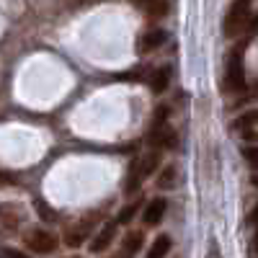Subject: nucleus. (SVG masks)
Listing matches in <instances>:
<instances>
[{
    "instance_id": "6e6552de",
    "label": "nucleus",
    "mask_w": 258,
    "mask_h": 258,
    "mask_svg": "<svg viewBox=\"0 0 258 258\" xmlns=\"http://www.w3.org/2000/svg\"><path fill=\"white\" fill-rule=\"evenodd\" d=\"M114 238H116V225H114V222L103 225V227H101V232L96 235L93 243H91V250H93V253H103L106 248H109V245L114 243Z\"/></svg>"
},
{
    "instance_id": "f3484780",
    "label": "nucleus",
    "mask_w": 258,
    "mask_h": 258,
    "mask_svg": "<svg viewBox=\"0 0 258 258\" xmlns=\"http://www.w3.org/2000/svg\"><path fill=\"white\" fill-rule=\"evenodd\" d=\"M163 126H168V106H158L155 109L153 119H150V135L158 132V129H163Z\"/></svg>"
},
{
    "instance_id": "f257e3e1",
    "label": "nucleus",
    "mask_w": 258,
    "mask_h": 258,
    "mask_svg": "<svg viewBox=\"0 0 258 258\" xmlns=\"http://www.w3.org/2000/svg\"><path fill=\"white\" fill-rule=\"evenodd\" d=\"M243 59H245V44H235L227 54L225 62V93H243L248 85H245V68H243Z\"/></svg>"
},
{
    "instance_id": "a211bd4d",
    "label": "nucleus",
    "mask_w": 258,
    "mask_h": 258,
    "mask_svg": "<svg viewBox=\"0 0 258 258\" xmlns=\"http://www.w3.org/2000/svg\"><path fill=\"white\" fill-rule=\"evenodd\" d=\"M137 212H140V204H137V202H135V204H126V207L119 212V217H116V220H119L121 225H129V222L135 220V214H137Z\"/></svg>"
},
{
    "instance_id": "20e7f679",
    "label": "nucleus",
    "mask_w": 258,
    "mask_h": 258,
    "mask_svg": "<svg viewBox=\"0 0 258 258\" xmlns=\"http://www.w3.org/2000/svg\"><path fill=\"white\" fill-rule=\"evenodd\" d=\"M165 41H168V31L160 29V26H153V29H147V31L140 34L137 49H140V54H147V52H153V49L163 47Z\"/></svg>"
},
{
    "instance_id": "4be33fe9",
    "label": "nucleus",
    "mask_w": 258,
    "mask_h": 258,
    "mask_svg": "<svg viewBox=\"0 0 258 258\" xmlns=\"http://www.w3.org/2000/svg\"><path fill=\"white\" fill-rule=\"evenodd\" d=\"M248 34H258V16L250 18V24H248Z\"/></svg>"
},
{
    "instance_id": "7ed1b4c3",
    "label": "nucleus",
    "mask_w": 258,
    "mask_h": 258,
    "mask_svg": "<svg viewBox=\"0 0 258 258\" xmlns=\"http://www.w3.org/2000/svg\"><path fill=\"white\" fill-rule=\"evenodd\" d=\"M26 245H29L34 253L47 255V253H52V250L57 248V238H54V235H52L49 230L36 227V230H31V232L26 235Z\"/></svg>"
},
{
    "instance_id": "412c9836",
    "label": "nucleus",
    "mask_w": 258,
    "mask_h": 258,
    "mask_svg": "<svg viewBox=\"0 0 258 258\" xmlns=\"http://www.w3.org/2000/svg\"><path fill=\"white\" fill-rule=\"evenodd\" d=\"M3 255H6V258H26L24 253L16 250V248H6V250H3Z\"/></svg>"
},
{
    "instance_id": "a878e982",
    "label": "nucleus",
    "mask_w": 258,
    "mask_h": 258,
    "mask_svg": "<svg viewBox=\"0 0 258 258\" xmlns=\"http://www.w3.org/2000/svg\"><path fill=\"white\" fill-rule=\"evenodd\" d=\"M73 258H80V255H73Z\"/></svg>"
},
{
    "instance_id": "dca6fc26",
    "label": "nucleus",
    "mask_w": 258,
    "mask_h": 258,
    "mask_svg": "<svg viewBox=\"0 0 258 258\" xmlns=\"http://www.w3.org/2000/svg\"><path fill=\"white\" fill-rule=\"evenodd\" d=\"M142 243H145V235L140 230H132V232L124 235V250L126 253H137L142 248Z\"/></svg>"
},
{
    "instance_id": "393cba45",
    "label": "nucleus",
    "mask_w": 258,
    "mask_h": 258,
    "mask_svg": "<svg viewBox=\"0 0 258 258\" xmlns=\"http://www.w3.org/2000/svg\"><path fill=\"white\" fill-rule=\"evenodd\" d=\"M253 245H255V250H258V225H255V238H253Z\"/></svg>"
},
{
    "instance_id": "4468645a",
    "label": "nucleus",
    "mask_w": 258,
    "mask_h": 258,
    "mask_svg": "<svg viewBox=\"0 0 258 258\" xmlns=\"http://www.w3.org/2000/svg\"><path fill=\"white\" fill-rule=\"evenodd\" d=\"M85 238H88V222H83V225L68 230V235H64V243H68L70 248H78V245H83Z\"/></svg>"
},
{
    "instance_id": "b1692460",
    "label": "nucleus",
    "mask_w": 258,
    "mask_h": 258,
    "mask_svg": "<svg viewBox=\"0 0 258 258\" xmlns=\"http://www.w3.org/2000/svg\"><path fill=\"white\" fill-rule=\"evenodd\" d=\"M250 181H253V186H258V170H255V173L250 176Z\"/></svg>"
},
{
    "instance_id": "f8f14e48",
    "label": "nucleus",
    "mask_w": 258,
    "mask_h": 258,
    "mask_svg": "<svg viewBox=\"0 0 258 258\" xmlns=\"http://www.w3.org/2000/svg\"><path fill=\"white\" fill-rule=\"evenodd\" d=\"M168 253H170V238L168 235H158L147 250V258H165Z\"/></svg>"
},
{
    "instance_id": "9b49d317",
    "label": "nucleus",
    "mask_w": 258,
    "mask_h": 258,
    "mask_svg": "<svg viewBox=\"0 0 258 258\" xmlns=\"http://www.w3.org/2000/svg\"><path fill=\"white\" fill-rule=\"evenodd\" d=\"M258 126V109H253V111H248V114H243V116H238L232 121V129L235 132H248V129H255Z\"/></svg>"
},
{
    "instance_id": "ddd939ff",
    "label": "nucleus",
    "mask_w": 258,
    "mask_h": 258,
    "mask_svg": "<svg viewBox=\"0 0 258 258\" xmlns=\"http://www.w3.org/2000/svg\"><path fill=\"white\" fill-rule=\"evenodd\" d=\"M137 3H140V8H145V13L150 18H160V16L168 13V3H165V0H137Z\"/></svg>"
},
{
    "instance_id": "1a4fd4ad",
    "label": "nucleus",
    "mask_w": 258,
    "mask_h": 258,
    "mask_svg": "<svg viewBox=\"0 0 258 258\" xmlns=\"http://www.w3.org/2000/svg\"><path fill=\"white\" fill-rule=\"evenodd\" d=\"M0 225H3L6 230H18L21 207L18 204H0Z\"/></svg>"
},
{
    "instance_id": "5701e85b",
    "label": "nucleus",
    "mask_w": 258,
    "mask_h": 258,
    "mask_svg": "<svg viewBox=\"0 0 258 258\" xmlns=\"http://www.w3.org/2000/svg\"><path fill=\"white\" fill-rule=\"evenodd\" d=\"M250 222H253V225H258V204H255V207H253V212H250Z\"/></svg>"
},
{
    "instance_id": "423d86ee",
    "label": "nucleus",
    "mask_w": 258,
    "mask_h": 258,
    "mask_svg": "<svg viewBox=\"0 0 258 258\" xmlns=\"http://www.w3.org/2000/svg\"><path fill=\"white\" fill-rule=\"evenodd\" d=\"M165 209H168V202H165L163 197H158V199H150V202H147V207H145V212H142V220H145V225H147V227H155V225H160V220H163Z\"/></svg>"
},
{
    "instance_id": "0eeeda50",
    "label": "nucleus",
    "mask_w": 258,
    "mask_h": 258,
    "mask_svg": "<svg viewBox=\"0 0 258 258\" xmlns=\"http://www.w3.org/2000/svg\"><path fill=\"white\" fill-rule=\"evenodd\" d=\"M147 140H150V145L158 147V150H173L178 145L176 129H170V126H163V129H158V132L147 135Z\"/></svg>"
},
{
    "instance_id": "39448f33",
    "label": "nucleus",
    "mask_w": 258,
    "mask_h": 258,
    "mask_svg": "<svg viewBox=\"0 0 258 258\" xmlns=\"http://www.w3.org/2000/svg\"><path fill=\"white\" fill-rule=\"evenodd\" d=\"M170 78H173V70H170L168 64L153 68V73H150V78H147L150 91H153V93H165V88L170 85Z\"/></svg>"
},
{
    "instance_id": "aec40b11",
    "label": "nucleus",
    "mask_w": 258,
    "mask_h": 258,
    "mask_svg": "<svg viewBox=\"0 0 258 258\" xmlns=\"http://www.w3.org/2000/svg\"><path fill=\"white\" fill-rule=\"evenodd\" d=\"M36 209H39V214H41V220H44V222H52V220L57 217L54 209H49L44 202H36Z\"/></svg>"
},
{
    "instance_id": "6ab92c4d",
    "label": "nucleus",
    "mask_w": 258,
    "mask_h": 258,
    "mask_svg": "<svg viewBox=\"0 0 258 258\" xmlns=\"http://www.w3.org/2000/svg\"><path fill=\"white\" fill-rule=\"evenodd\" d=\"M243 155H245V160L258 170V145H248V147L243 150Z\"/></svg>"
},
{
    "instance_id": "f03ea898",
    "label": "nucleus",
    "mask_w": 258,
    "mask_h": 258,
    "mask_svg": "<svg viewBox=\"0 0 258 258\" xmlns=\"http://www.w3.org/2000/svg\"><path fill=\"white\" fill-rule=\"evenodd\" d=\"M250 24V0H235L225 16V36L235 39L243 31H248Z\"/></svg>"
},
{
    "instance_id": "2eb2a0df",
    "label": "nucleus",
    "mask_w": 258,
    "mask_h": 258,
    "mask_svg": "<svg viewBox=\"0 0 258 258\" xmlns=\"http://www.w3.org/2000/svg\"><path fill=\"white\" fill-rule=\"evenodd\" d=\"M176 181H178V170H176V165H165L163 170H160V176H158V188H173L176 186Z\"/></svg>"
},
{
    "instance_id": "9d476101",
    "label": "nucleus",
    "mask_w": 258,
    "mask_h": 258,
    "mask_svg": "<svg viewBox=\"0 0 258 258\" xmlns=\"http://www.w3.org/2000/svg\"><path fill=\"white\" fill-rule=\"evenodd\" d=\"M160 165V153L158 150H150L147 155H142V160L135 165L137 168V173H140V178H150L155 173V168Z\"/></svg>"
}]
</instances>
